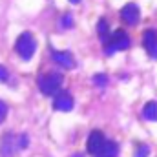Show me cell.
Returning a JSON list of instances; mask_svg holds the SVG:
<instances>
[{
    "label": "cell",
    "instance_id": "6da1fadb",
    "mask_svg": "<svg viewBox=\"0 0 157 157\" xmlns=\"http://www.w3.org/2000/svg\"><path fill=\"white\" fill-rule=\"evenodd\" d=\"M64 82V77L60 73H46V75H40L39 77V90L44 93V95H57L60 91V86Z\"/></svg>",
    "mask_w": 157,
    "mask_h": 157
},
{
    "label": "cell",
    "instance_id": "7a4b0ae2",
    "mask_svg": "<svg viewBox=\"0 0 157 157\" xmlns=\"http://www.w3.org/2000/svg\"><path fill=\"white\" fill-rule=\"evenodd\" d=\"M35 49H37V40H35V37H33L29 31H24V33L18 35V39L15 42V51H17L24 60H29V59L33 57Z\"/></svg>",
    "mask_w": 157,
    "mask_h": 157
},
{
    "label": "cell",
    "instance_id": "3957f363",
    "mask_svg": "<svg viewBox=\"0 0 157 157\" xmlns=\"http://www.w3.org/2000/svg\"><path fill=\"white\" fill-rule=\"evenodd\" d=\"M130 48V37L126 31L122 29H117L110 35V40L104 44V53L110 57L113 55V51H119V49H128Z\"/></svg>",
    "mask_w": 157,
    "mask_h": 157
},
{
    "label": "cell",
    "instance_id": "277c9868",
    "mask_svg": "<svg viewBox=\"0 0 157 157\" xmlns=\"http://www.w3.org/2000/svg\"><path fill=\"white\" fill-rule=\"evenodd\" d=\"M121 18H122L128 26H135V24L139 22V18H141V9H139V6L133 4V2H128L126 6H122V9H121Z\"/></svg>",
    "mask_w": 157,
    "mask_h": 157
},
{
    "label": "cell",
    "instance_id": "5b68a950",
    "mask_svg": "<svg viewBox=\"0 0 157 157\" xmlns=\"http://www.w3.org/2000/svg\"><path fill=\"white\" fill-rule=\"evenodd\" d=\"M51 59H53L55 64H59L64 70L75 68V59H73L71 51H57V49H51Z\"/></svg>",
    "mask_w": 157,
    "mask_h": 157
},
{
    "label": "cell",
    "instance_id": "8992f818",
    "mask_svg": "<svg viewBox=\"0 0 157 157\" xmlns=\"http://www.w3.org/2000/svg\"><path fill=\"white\" fill-rule=\"evenodd\" d=\"M17 152H18L17 137L13 133H6L2 137V143H0V157H15Z\"/></svg>",
    "mask_w": 157,
    "mask_h": 157
},
{
    "label": "cell",
    "instance_id": "52a82bcc",
    "mask_svg": "<svg viewBox=\"0 0 157 157\" xmlns=\"http://www.w3.org/2000/svg\"><path fill=\"white\" fill-rule=\"evenodd\" d=\"M53 108L59 112H71L73 110V97L68 91H59L53 99Z\"/></svg>",
    "mask_w": 157,
    "mask_h": 157
},
{
    "label": "cell",
    "instance_id": "ba28073f",
    "mask_svg": "<svg viewBox=\"0 0 157 157\" xmlns=\"http://www.w3.org/2000/svg\"><path fill=\"white\" fill-rule=\"evenodd\" d=\"M143 44H144V49L148 51V55L157 59V31L155 29H146L143 33Z\"/></svg>",
    "mask_w": 157,
    "mask_h": 157
},
{
    "label": "cell",
    "instance_id": "9c48e42d",
    "mask_svg": "<svg viewBox=\"0 0 157 157\" xmlns=\"http://www.w3.org/2000/svg\"><path fill=\"white\" fill-rule=\"evenodd\" d=\"M104 141H106V137L102 135V132H91L90 133V137H88V152L91 154V155H95L101 148H102V144H104Z\"/></svg>",
    "mask_w": 157,
    "mask_h": 157
},
{
    "label": "cell",
    "instance_id": "30bf717a",
    "mask_svg": "<svg viewBox=\"0 0 157 157\" xmlns=\"http://www.w3.org/2000/svg\"><path fill=\"white\" fill-rule=\"evenodd\" d=\"M119 155V146L115 141H104L102 148L95 154L93 157H117Z\"/></svg>",
    "mask_w": 157,
    "mask_h": 157
},
{
    "label": "cell",
    "instance_id": "8fae6325",
    "mask_svg": "<svg viewBox=\"0 0 157 157\" xmlns=\"http://www.w3.org/2000/svg\"><path fill=\"white\" fill-rule=\"evenodd\" d=\"M143 117L146 119V121H152V122L157 121V102L155 101H150V102L144 104V108H143Z\"/></svg>",
    "mask_w": 157,
    "mask_h": 157
},
{
    "label": "cell",
    "instance_id": "7c38bea8",
    "mask_svg": "<svg viewBox=\"0 0 157 157\" xmlns=\"http://www.w3.org/2000/svg\"><path fill=\"white\" fill-rule=\"evenodd\" d=\"M97 31H99V37H101V42L102 44H106L110 40V24L106 22V18H99Z\"/></svg>",
    "mask_w": 157,
    "mask_h": 157
},
{
    "label": "cell",
    "instance_id": "4fadbf2b",
    "mask_svg": "<svg viewBox=\"0 0 157 157\" xmlns=\"http://www.w3.org/2000/svg\"><path fill=\"white\" fill-rule=\"evenodd\" d=\"M73 26H75V22H73V15H71V13H64L62 18H60V28H64V29H71Z\"/></svg>",
    "mask_w": 157,
    "mask_h": 157
},
{
    "label": "cell",
    "instance_id": "5bb4252c",
    "mask_svg": "<svg viewBox=\"0 0 157 157\" xmlns=\"http://www.w3.org/2000/svg\"><path fill=\"white\" fill-rule=\"evenodd\" d=\"M91 82H93L95 86H99V88H104V86H108V75H104V73H97V75H93Z\"/></svg>",
    "mask_w": 157,
    "mask_h": 157
},
{
    "label": "cell",
    "instance_id": "9a60e30c",
    "mask_svg": "<svg viewBox=\"0 0 157 157\" xmlns=\"http://www.w3.org/2000/svg\"><path fill=\"white\" fill-rule=\"evenodd\" d=\"M28 146H29V137H28V133L18 135V137H17V148H18V150H26Z\"/></svg>",
    "mask_w": 157,
    "mask_h": 157
},
{
    "label": "cell",
    "instance_id": "2e32d148",
    "mask_svg": "<svg viewBox=\"0 0 157 157\" xmlns=\"http://www.w3.org/2000/svg\"><path fill=\"white\" fill-rule=\"evenodd\" d=\"M148 155H150V146H148L146 143H141V144L137 146L133 157H148Z\"/></svg>",
    "mask_w": 157,
    "mask_h": 157
},
{
    "label": "cell",
    "instance_id": "e0dca14e",
    "mask_svg": "<svg viewBox=\"0 0 157 157\" xmlns=\"http://www.w3.org/2000/svg\"><path fill=\"white\" fill-rule=\"evenodd\" d=\"M6 117H7V106H6V102L0 101V124L6 121Z\"/></svg>",
    "mask_w": 157,
    "mask_h": 157
},
{
    "label": "cell",
    "instance_id": "ac0fdd59",
    "mask_svg": "<svg viewBox=\"0 0 157 157\" xmlns=\"http://www.w3.org/2000/svg\"><path fill=\"white\" fill-rule=\"evenodd\" d=\"M7 78H9V71H7V68L0 64V82H6Z\"/></svg>",
    "mask_w": 157,
    "mask_h": 157
},
{
    "label": "cell",
    "instance_id": "d6986e66",
    "mask_svg": "<svg viewBox=\"0 0 157 157\" xmlns=\"http://www.w3.org/2000/svg\"><path fill=\"white\" fill-rule=\"evenodd\" d=\"M70 2H71V4H78V2H80V0H70Z\"/></svg>",
    "mask_w": 157,
    "mask_h": 157
},
{
    "label": "cell",
    "instance_id": "ffe728a7",
    "mask_svg": "<svg viewBox=\"0 0 157 157\" xmlns=\"http://www.w3.org/2000/svg\"><path fill=\"white\" fill-rule=\"evenodd\" d=\"M73 157H82V154H75V155H73Z\"/></svg>",
    "mask_w": 157,
    "mask_h": 157
}]
</instances>
